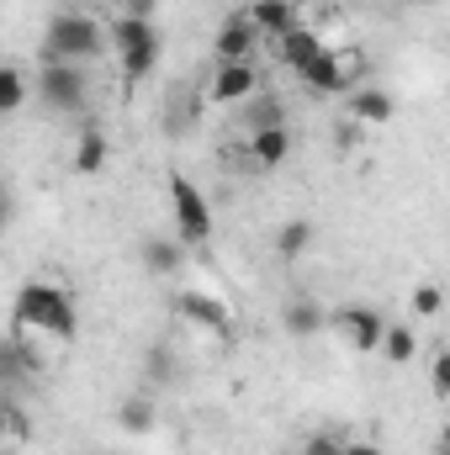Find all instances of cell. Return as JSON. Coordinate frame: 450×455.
I'll use <instances>...</instances> for the list:
<instances>
[{
    "mask_svg": "<svg viewBox=\"0 0 450 455\" xmlns=\"http://www.w3.org/2000/svg\"><path fill=\"white\" fill-rule=\"evenodd\" d=\"M11 318H16V339L43 334V339H53V344H75V334H80L75 297L59 281H21L16 302H11Z\"/></svg>",
    "mask_w": 450,
    "mask_h": 455,
    "instance_id": "1",
    "label": "cell"
},
{
    "mask_svg": "<svg viewBox=\"0 0 450 455\" xmlns=\"http://www.w3.org/2000/svg\"><path fill=\"white\" fill-rule=\"evenodd\" d=\"M101 53H107V21L91 16V11H64V16L48 21L37 64H91Z\"/></svg>",
    "mask_w": 450,
    "mask_h": 455,
    "instance_id": "2",
    "label": "cell"
},
{
    "mask_svg": "<svg viewBox=\"0 0 450 455\" xmlns=\"http://www.w3.org/2000/svg\"><path fill=\"white\" fill-rule=\"evenodd\" d=\"M107 48L117 53V69H122V85H143L154 75V59H159V27L149 16H112L107 27Z\"/></svg>",
    "mask_w": 450,
    "mask_h": 455,
    "instance_id": "3",
    "label": "cell"
},
{
    "mask_svg": "<svg viewBox=\"0 0 450 455\" xmlns=\"http://www.w3.org/2000/svg\"><path fill=\"white\" fill-rule=\"evenodd\" d=\"M32 91L48 112H80L91 96V69L85 64H37Z\"/></svg>",
    "mask_w": 450,
    "mask_h": 455,
    "instance_id": "4",
    "label": "cell"
},
{
    "mask_svg": "<svg viewBox=\"0 0 450 455\" xmlns=\"http://www.w3.org/2000/svg\"><path fill=\"white\" fill-rule=\"evenodd\" d=\"M297 80H302V91H313V96H350L355 85H360V53L355 48H324L318 59H308L302 69H297Z\"/></svg>",
    "mask_w": 450,
    "mask_h": 455,
    "instance_id": "5",
    "label": "cell"
},
{
    "mask_svg": "<svg viewBox=\"0 0 450 455\" xmlns=\"http://www.w3.org/2000/svg\"><path fill=\"white\" fill-rule=\"evenodd\" d=\"M170 207H175V238L191 249V243H207L213 238V207H207V196L186 180V175H170Z\"/></svg>",
    "mask_w": 450,
    "mask_h": 455,
    "instance_id": "6",
    "label": "cell"
},
{
    "mask_svg": "<svg viewBox=\"0 0 450 455\" xmlns=\"http://www.w3.org/2000/svg\"><path fill=\"white\" fill-rule=\"evenodd\" d=\"M324 329H334L339 339L350 344L355 355H376V344H382V329H387V313L382 307H360V302H344L329 313V323Z\"/></svg>",
    "mask_w": 450,
    "mask_h": 455,
    "instance_id": "7",
    "label": "cell"
},
{
    "mask_svg": "<svg viewBox=\"0 0 450 455\" xmlns=\"http://www.w3.org/2000/svg\"><path fill=\"white\" fill-rule=\"evenodd\" d=\"M175 307H181V318H186L191 329H202V334H213V339H228V334H233L228 302L213 297V291H202V286H186V291L175 297Z\"/></svg>",
    "mask_w": 450,
    "mask_h": 455,
    "instance_id": "8",
    "label": "cell"
},
{
    "mask_svg": "<svg viewBox=\"0 0 450 455\" xmlns=\"http://www.w3.org/2000/svg\"><path fill=\"white\" fill-rule=\"evenodd\" d=\"M254 27H249V16L244 11H233L223 16V27H218V37H213V64H249L254 59Z\"/></svg>",
    "mask_w": 450,
    "mask_h": 455,
    "instance_id": "9",
    "label": "cell"
},
{
    "mask_svg": "<svg viewBox=\"0 0 450 455\" xmlns=\"http://www.w3.org/2000/svg\"><path fill=\"white\" fill-rule=\"evenodd\" d=\"M254 91H260V75H254V64H213L207 101H218V107H238V101H249Z\"/></svg>",
    "mask_w": 450,
    "mask_h": 455,
    "instance_id": "10",
    "label": "cell"
},
{
    "mask_svg": "<svg viewBox=\"0 0 450 455\" xmlns=\"http://www.w3.org/2000/svg\"><path fill=\"white\" fill-rule=\"evenodd\" d=\"M344 107H350V122H355V127H387V122L398 116V101H392L382 85H366V80L350 91Z\"/></svg>",
    "mask_w": 450,
    "mask_h": 455,
    "instance_id": "11",
    "label": "cell"
},
{
    "mask_svg": "<svg viewBox=\"0 0 450 455\" xmlns=\"http://www.w3.org/2000/svg\"><path fill=\"white\" fill-rule=\"evenodd\" d=\"M270 48H276V64H286V69L297 75V69H302L308 59H318V53H324L329 43H324V37H318V32L308 27V21H297V27H286V32H281V37H276Z\"/></svg>",
    "mask_w": 450,
    "mask_h": 455,
    "instance_id": "12",
    "label": "cell"
},
{
    "mask_svg": "<svg viewBox=\"0 0 450 455\" xmlns=\"http://www.w3.org/2000/svg\"><path fill=\"white\" fill-rule=\"evenodd\" d=\"M244 154H249V164H254V170H281V164H286V154H292V127H265V132H249Z\"/></svg>",
    "mask_w": 450,
    "mask_h": 455,
    "instance_id": "13",
    "label": "cell"
},
{
    "mask_svg": "<svg viewBox=\"0 0 450 455\" xmlns=\"http://www.w3.org/2000/svg\"><path fill=\"white\" fill-rule=\"evenodd\" d=\"M244 16H249V27H254V37H281L286 27H297V5L292 0H254V5H244Z\"/></svg>",
    "mask_w": 450,
    "mask_h": 455,
    "instance_id": "14",
    "label": "cell"
},
{
    "mask_svg": "<svg viewBox=\"0 0 450 455\" xmlns=\"http://www.w3.org/2000/svg\"><path fill=\"white\" fill-rule=\"evenodd\" d=\"M107 164H112V143H107V132H101V127H85V132L75 138L69 170H75V175H101Z\"/></svg>",
    "mask_w": 450,
    "mask_h": 455,
    "instance_id": "15",
    "label": "cell"
},
{
    "mask_svg": "<svg viewBox=\"0 0 450 455\" xmlns=\"http://www.w3.org/2000/svg\"><path fill=\"white\" fill-rule=\"evenodd\" d=\"M324 323H329V313H324L313 297H297V302L281 307V329H286L292 339H313V334H324Z\"/></svg>",
    "mask_w": 450,
    "mask_h": 455,
    "instance_id": "16",
    "label": "cell"
},
{
    "mask_svg": "<svg viewBox=\"0 0 450 455\" xmlns=\"http://www.w3.org/2000/svg\"><path fill=\"white\" fill-rule=\"evenodd\" d=\"M143 265H149L154 275H175V270L186 265V243H181V238L154 233V238H143Z\"/></svg>",
    "mask_w": 450,
    "mask_h": 455,
    "instance_id": "17",
    "label": "cell"
},
{
    "mask_svg": "<svg viewBox=\"0 0 450 455\" xmlns=\"http://www.w3.org/2000/svg\"><path fill=\"white\" fill-rule=\"evenodd\" d=\"M117 424H122L127 435H149V429L159 424V408H154V397H149V392H138V397H122V408H117Z\"/></svg>",
    "mask_w": 450,
    "mask_h": 455,
    "instance_id": "18",
    "label": "cell"
},
{
    "mask_svg": "<svg viewBox=\"0 0 450 455\" xmlns=\"http://www.w3.org/2000/svg\"><path fill=\"white\" fill-rule=\"evenodd\" d=\"M244 127H249V132L286 127V107H281V96H249V101H244Z\"/></svg>",
    "mask_w": 450,
    "mask_h": 455,
    "instance_id": "19",
    "label": "cell"
},
{
    "mask_svg": "<svg viewBox=\"0 0 450 455\" xmlns=\"http://www.w3.org/2000/svg\"><path fill=\"white\" fill-rule=\"evenodd\" d=\"M376 355H387L392 365H408V360L419 355L414 329H408V323H387V329H382V344H376Z\"/></svg>",
    "mask_w": 450,
    "mask_h": 455,
    "instance_id": "20",
    "label": "cell"
},
{
    "mask_svg": "<svg viewBox=\"0 0 450 455\" xmlns=\"http://www.w3.org/2000/svg\"><path fill=\"white\" fill-rule=\"evenodd\" d=\"M27 96H32V80H27L16 64H0V116L21 112V107H27Z\"/></svg>",
    "mask_w": 450,
    "mask_h": 455,
    "instance_id": "21",
    "label": "cell"
},
{
    "mask_svg": "<svg viewBox=\"0 0 450 455\" xmlns=\"http://www.w3.org/2000/svg\"><path fill=\"white\" fill-rule=\"evenodd\" d=\"M308 249H313V223H308V218L281 223V233H276V254H281V259H302Z\"/></svg>",
    "mask_w": 450,
    "mask_h": 455,
    "instance_id": "22",
    "label": "cell"
},
{
    "mask_svg": "<svg viewBox=\"0 0 450 455\" xmlns=\"http://www.w3.org/2000/svg\"><path fill=\"white\" fill-rule=\"evenodd\" d=\"M440 307H446V291H440L435 281H424V286L414 291V318H440Z\"/></svg>",
    "mask_w": 450,
    "mask_h": 455,
    "instance_id": "23",
    "label": "cell"
},
{
    "mask_svg": "<svg viewBox=\"0 0 450 455\" xmlns=\"http://www.w3.org/2000/svg\"><path fill=\"white\" fill-rule=\"evenodd\" d=\"M430 387H435V397H450V349H435V360H430Z\"/></svg>",
    "mask_w": 450,
    "mask_h": 455,
    "instance_id": "24",
    "label": "cell"
},
{
    "mask_svg": "<svg viewBox=\"0 0 450 455\" xmlns=\"http://www.w3.org/2000/svg\"><path fill=\"white\" fill-rule=\"evenodd\" d=\"M339 451H344V440L329 435V429H318V435H308V440H302V455H339Z\"/></svg>",
    "mask_w": 450,
    "mask_h": 455,
    "instance_id": "25",
    "label": "cell"
},
{
    "mask_svg": "<svg viewBox=\"0 0 450 455\" xmlns=\"http://www.w3.org/2000/svg\"><path fill=\"white\" fill-rule=\"evenodd\" d=\"M170 376H175L170 349H149V381H170Z\"/></svg>",
    "mask_w": 450,
    "mask_h": 455,
    "instance_id": "26",
    "label": "cell"
},
{
    "mask_svg": "<svg viewBox=\"0 0 450 455\" xmlns=\"http://www.w3.org/2000/svg\"><path fill=\"white\" fill-rule=\"evenodd\" d=\"M339 455H387V451H382L376 440H344V451Z\"/></svg>",
    "mask_w": 450,
    "mask_h": 455,
    "instance_id": "27",
    "label": "cell"
},
{
    "mask_svg": "<svg viewBox=\"0 0 450 455\" xmlns=\"http://www.w3.org/2000/svg\"><path fill=\"white\" fill-rule=\"evenodd\" d=\"M5 223H11V191H5V180H0V233H5Z\"/></svg>",
    "mask_w": 450,
    "mask_h": 455,
    "instance_id": "28",
    "label": "cell"
},
{
    "mask_svg": "<svg viewBox=\"0 0 450 455\" xmlns=\"http://www.w3.org/2000/svg\"><path fill=\"white\" fill-rule=\"evenodd\" d=\"M11 445V424H5V408H0V451Z\"/></svg>",
    "mask_w": 450,
    "mask_h": 455,
    "instance_id": "29",
    "label": "cell"
},
{
    "mask_svg": "<svg viewBox=\"0 0 450 455\" xmlns=\"http://www.w3.org/2000/svg\"><path fill=\"white\" fill-rule=\"evenodd\" d=\"M0 408H5V397H0Z\"/></svg>",
    "mask_w": 450,
    "mask_h": 455,
    "instance_id": "30",
    "label": "cell"
}]
</instances>
